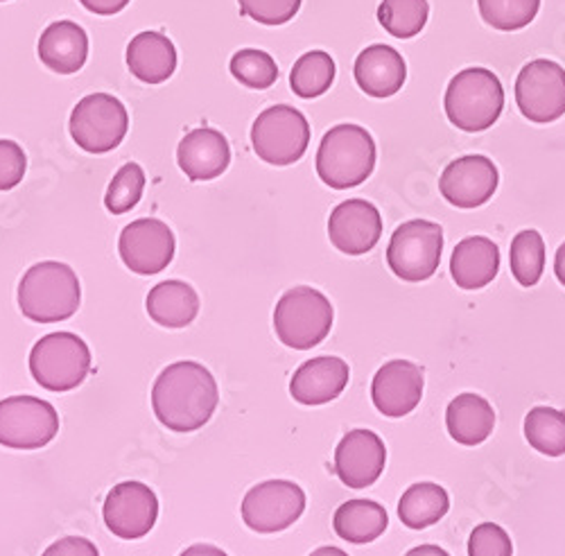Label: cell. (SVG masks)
<instances>
[{
  "instance_id": "cell-19",
  "label": "cell",
  "mask_w": 565,
  "mask_h": 556,
  "mask_svg": "<svg viewBox=\"0 0 565 556\" xmlns=\"http://www.w3.org/2000/svg\"><path fill=\"white\" fill-rule=\"evenodd\" d=\"M349 376V364L342 357H312L295 371L290 394L301 405H326L347 389Z\"/></svg>"
},
{
  "instance_id": "cell-26",
  "label": "cell",
  "mask_w": 565,
  "mask_h": 556,
  "mask_svg": "<svg viewBox=\"0 0 565 556\" xmlns=\"http://www.w3.org/2000/svg\"><path fill=\"white\" fill-rule=\"evenodd\" d=\"M146 308L159 327L185 329L200 312V297L183 281H166L150 290Z\"/></svg>"
},
{
  "instance_id": "cell-12",
  "label": "cell",
  "mask_w": 565,
  "mask_h": 556,
  "mask_svg": "<svg viewBox=\"0 0 565 556\" xmlns=\"http://www.w3.org/2000/svg\"><path fill=\"white\" fill-rule=\"evenodd\" d=\"M515 103L521 114L539 125L565 114V68L550 60H534L515 79Z\"/></svg>"
},
{
  "instance_id": "cell-8",
  "label": "cell",
  "mask_w": 565,
  "mask_h": 556,
  "mask_svg": "<svg viewBox=\"0 0 565 556\" xmlns=\"http://www.w3.org/2000/svg\"><path fill=\"white\" fill-rule=\"evenodd\" d=\"M252 146L258 159L286 168L297 163L310 146V125L306 116L288 105L265 109L252 127Z\"/></svg>"
},
{
  "instance_id": "cell-1",
  "label": "cell",
  "mask_w": 565,
  "mask_h": 556,
  "mask_svg": "<svg viewBox=\"0 0 565 556\" xmlns=\"http://www.w3.org/2000/svg\"><path fill=\"white\" fill-rule=\"evenodd\" d=\"M220 403L217 383L211 371L183 360L161 371L152 387V409L172 432H195L204 428Z\"/></svg>"
},
{
  "instance_id": "cell-4",
  "label": "cell",
  "mask_w": 565,
  "mask_h": 556,
  "mask_svg": "<svg viewBox=\"0 0 565 556\" xmlns=\"http://www.w3.org/2000/svg\"><path fill=\"white\" fill-rule=\"evenodd\" d=\"M448 120L468 133L493 127L504 109V88L489 68H466L457 73L444 98Z\"/></svg>"
},
{
  "instance_id": "cell-18",
  "label": "cell",
  "mask_w": 565,
  "mask_h": 556,
  "mask_svg": "<svg viewBox=\"0 0 565 556\" xmlns=\"http://www.w3.org/2000/svg\"><path fill=\"white\" fill-rule=\"evenodd\" d=\"M423 396V371L407 360H392L379 368L371 383V400L390 419L414 411Z\"/></svg>"
},
{
  "instance_id": "cell-33",
  "label": "cell",
  "mask_w": 565,
  "mask_h": 556,
  "mask_svg": "<svg viewBox=\"0 0 565 556\" xmlns=\"http://www.w3.org/2000/svg\"><path fill=\"white\" fill-rule=\"evenodd\" d=\"M478 8L487 25L500 32H515L536 19L541 0H478Z\"/></svg>"
},
{
  "instance_id": "cell-24",
  "label": "cell",
  "mask_w": 565,
  "mask_h": 556,
  "mask_svg": "<svg viewBox=\"0 0 565 556\" xmlns=\"http://www.w3.org/2000/svg\"><path fill=\"white\" fill-rule=\"evenodd\" d=\"M127 66L131 75L146 84H161L177 68L174 43L161 32H140L127 45Z\"/></svg>"
},
{
  "instance_id": "cell-22",
  "label": "cell",
  "mask_w": 565,
  "mask_h": 556,
  "mask_svg": "<svg viewBox=\"0 0 565 556\" xmlns=\"http://www.w3.org/2000/svg\"><path fill=\"white\" fill-rule=\"evenodd\" d=\"M500 271V249L484 236L463 238L450 258L452 281L461 290H482Z\"/></svg>"
},
{
  "instance_id": "cell-23",
  "label": "cell",
  "mask_w": 565,
  "mask_h": 556,
  "mask_svg": "<svg viewBox=\"0 0 565 556\" xmlns=\"http://www.w3.org/2000/svg\"><path fill=\"white\" fill-rule=\"evenodd\" d=\"M36 51L39 60L53 73L73 75L86 64L88 36L77 23L57 21L41 32Z\"/></svg>"
},
{
  "instance_id": "cell-38",
  "label": "cell",
  "mask_w": 565,
  "mask_h": 556,
  "mask_svg": "<svg viewBox=\"0 0 565 556\" xmlns=\"http://www.w3.org/2000/svg\"><path fill=\"white\" fill-rule=\"evenodd\" d=\"M28 159L19 143L0 141V191H12L25 177Z\"/></svg>"
},
{
  "instance_id": "cell-10",
  "label": "cell",
  "mask_w": 565,
  "mask_h": 556,
  "mask_svg": "<svg viewBox=\"0 0 565 556\" xmlns=\"http://www.w3.org/2000/svg\"><path fill=\"white\" fill-rule=\"evenodd\" d=\"M60 432V414L34 396H12L0 400V446L14 450H36L49 446Z\"/></svg>"
},
{
  "instance_id": "cell-27",
  "label": "cell",
  "mask_w": 565,
  "mask_h": 556,
  "mask_svg": "<svg viewBox=\"0 0 565 556\" xmlns=\"http://www.w3.org/2000/svg\"><path fill=\"white\" fill-rule=\"evenodd\" d=\"M390 525L385 506L373 500H349L333 518V527L340 538L353 545H366L381 538Z\"/></svg>"
},
{
  "instance_id": "cell-42",
  "label": "cell",
  "mask_w": 565,
  "mask_h": 556,
  "mask_svg": "<svg viewBox=\"0 0 565 556\" xmlns=\"http://www.w3.org/2000/svg\"><path fill=\"white\" fill-rule=\"evenodd\" d=\"M202 552H215V554H224V552H220V549H202V545H200V549H188V552H183V554H202Z\"/></svg>"
},
{
  "instance_id": "cell-28",
  "label": "cell",
  "mask_w": 565,
  "mask_h": 556,
  "mask_svg": "<svg viewBox=\"0 0 565 556\" xmlns=\"http://www.w3.org/2000/svg\"><path fill=\"white\" fill-rule=\"evenodd\" d=\"M450 509L448 491L435 482L409 487L398 502V518L407 530H428L437 525Z\"/></svg>"
},
{
  "instance_id": "cell-7",
  "label": "cell",
  "mask_w": 565,
  "mask_h": 556,
  "mask_svg": "<svg viewBox=\"0 0 565 556\" xmlns=\"http://www.w3.org/2000/svg\"><path fill=\"white\" fill-rule=\"evenodd\" d=\"M441 254V224L428 220H409L394 231L387 247V265L403 281L420 284L437 274Z\"/></svg>"
},
{
  "instance_id": "cell-30",
  "label": "cell",
  "mask_w": 565,
  "mask_h": 556,
  "mask_svg": "<svg viewBox=\"0 0 565 556\" xmlns=\"http://www.w3.org/2000/svg\"><path fill=\"white\" fill-rule=\"evenodd\" d=\"M525 439L545 457L565 455V411L554 407H534L525 416Z\"/></svg>"
},
{
  "instance_id": "cell-41",
  "label": "cell",
  "mask_w": 565,
  "mask_h": 556,
  "mask_svg": "<svg viewBox=\"0 0 565 556\" xmlns=\"http://www.w3.org/2000/svg\"><path fill=\"white\" fill-rule=\"evenodd\" d=\"M554 274L558 278V284L565 288V243L558 247L556 258H554Z\"/></svg>"
},
{
  "instance_id": "cell-40",
  "label": "cell",
  "mask_w": 565,
  "mask_h": 556,
  "mask_svg": "<svg viewBox=\"0 0 565 556\" xmlns=\"http://www.w3.org/2000/svg\"><path fill=\"white\" fill-rule=\"evenodd\" d=\"M79 3L93 12V14H100V17H114L118 12H122L129 0H79Z\"/></svg>"
},
{
  "instance_id": "cell-5",
  "label": "cell",
  "mask_w": 565,
  "mask_h": 556,
  "mask_svg": "<svg viewBox=\"0 0 565 556\" xmlns=\"http://www.w3.org/2000/svg\"><path fill=\"white\" fill-rule=\"evenodd\" d=\"M333 329V306L315 288H292L274 310L276 338L288 349L308 351L321 344Z\"/></svg>"
},
{
  "instance_id": "cell-31",
  "label": "cell",
  "mask_w": 565,
  "mask_h": 556,
  "mask_svg": "<svg viewBox=\"0 0 565 556\" xmlns=\"http://www.w3.org/2000/svg\"><path fill=\"white\" fill-rule=\"evenodd\" d=\"M509 263L513 278L523 288H534L541 281L545 269V240L541 238L539 231H521V234L511 240Z\"/></svg>"
},
{
  "instance_id": "cell-25",
  "label": "cell",
  "mask_w": 565,
  "mask_h": 556,
  "mask_svg": "<svg viewBox=\"0 0 565 556\" xmlns=\"http://www.w3.org/2000/svg\"><path fill=\"white\" fill-rule=\"evenodd\" d=\"M446 426L457 443L480 446L495 428V411L491 403L478 394H459L446 409Z\"/></svg>"
},
{
  "instance_id": "cell-35",
  "label": "cell",
  "mask_w": 565,
  "mask_h": 556,
  "mask_svg": "<svg viewBox=\"0 0 565 556\" xmlns=\"http://www.w3.org/2000/svg\"><path fill=\"white\" fill-rule=\"evenodd\" d=\"M231 75L249 88H269L278 79V66L271 55L256 49L238 51L231 57Z\"/></svg>"
},
{
  "instance_id": "cell-43",
  "label": "cell",
  "mask_w": 565,
  "mask_h": 556,
  "mask_svg": "<svg viewBox=\"0 0 565 556\" xmlns=\"http://www.w3.org/2000/svg\"><path fill=\"white\" fill-rule=\"evenodd\" d=\"M0 3H3V0H0Z\"/></svg>"
},
{
  "instance_id": "cell-39",
  "label": "cell",
  "mask_w": 565,
  "mask_h": 556,
  "mask_svg": "<svg viewBox=\"0 0 565 556\" xmlns=\"http://www.w3.org/2000/svg\"><path fill=\"white\" fill-rule=\"evenodd\" d=\"M55 554H88V556H98V547L93 545L86 538L79 536H66L57 541L53 547L45 549V556H55Z\"/></svg>"
},
{
  "instance_id": "cell-20",
  "label": "cell",
  "mask_w": 565,
  "mask_h": 556,
  "mask_svg": "<svg viewBox=\"0 0 565 556\" xmlns=\"http://www.w3.org/2000/svg\"><path fill=\"white\" fill-rule=\"evenodd\" d=\"M353 75L366 96L392 98L407 79V66L403 55L392 45L375 43L358 55Z\"/></svg>"
},
{
  "instance_id": "cell-14",
  "label": "cell",
  "mask_w": 565,
  "mask_h": 556,
  "mask_svg": "<svg viewBox=\"0 0 565 556\" xmlns=\"http://www.w3.org/2000/svg\"><path fill=\"white\" fill-rule=\"evenodd\" d=\"M118 252L127 269L138 276H154L174 258V234L166 222L136 220L122 228Z\"/></svg>"
},
{
  "instance_id": "cell-29",
  "label": "cell",
  "mask_w": 565,
  "mask_h": 556,
  "mask_svg": "<svg viewBox=\"0 0 565 556\" xmlns=\"http://www.w3.org/2000/svg\"><path fill=\"white\" fill-rule=\"evenodd\" d=\"M333 82H335V62L323 51L306 53L303 57L297 60L290 73V86L295 90V96L303 100L323 96V93L333 86Z\"/></svg>"
},
{
  "instance_id": "cell-11",
  "label": "cell",
  "mask_w": 565,
  "mask_h": 556,
  "mask_svg": "<svg viewBox=\"0 0 565 556\" xmlns=\"http://www.w3.org/2000/svg\"><path fill=\"white\" fill-rule=\"evenodd\" d=\"M243 521L258 534L292 527L306 512V493L290 480H269L254 487L243 500Z\"/></svg>"
},
{
  "instance_id": "cell-3",
  "label": "cell",
  "mask_w": 565,
  "mask_h": 556,
  "mask_svg": "<svg viewBox=\"0 0 565 556\" xmlns=\"http://www.w3.org/2000/svg\"><path fill=\"white\" fill-rule=\"evenodd\" d=\"M375 168L373 136L360 125H338L326 131L317 150V174L335 191L355 189Z\"/></svg>"
},
{
  "instance_id": "cell-32",
  "label": "cell",
  "mask_w": 565,
  "mask_h": 556,
  "mask_svg": "<svg viewBox=\"0 0 565 556\" xmlns=\"http://www.w3.org/2000/svg\"><path fill=\"white\" fill-rule=\"evenodd\" d=\"M428 0H383L379 8L381 25L396 39H412L428 23Z\"/></svg>"
},
{
  "instance_id": "cell-34",
  "label": "cell",
  "mask_w": 565,
  "mask_h": 556,
  "mask_svg": "<svg viewBox=\"0 0 565 556\" xmlns=\"http://www.w3.org/2000/svg\"><path fill=\"white\" fill-rule=\"evenodd\" d=\"M146 191V172L138 163H125L111 179L107 195H105V206L114 215H122L131 211L140 197H143Z\"/></svg>"
},
{
  "instance_id": "cell-36",
  "label": "cell",
  "mask_w": 565,
  "mask_h": 556,
  "mask_svg": "<svg viewBox=\"0 0 565 556\" xmlns=\"http://www.w3.org/2000/svg\"><path fill=\"white\" fill-rule=\"evenodd\" d=\"M241 12L260 25H282L297 17L303 0H238Z\"/></svg>"
},
{
  "instance_id": "cell-37",
  "label": "cell",
  "mask_w": 565,
  "mask_h": 556,
  "mask_svg": "<svg viewBox=\"0 0 565 556\" xmlns=\"http://www.w3.org/2000/svg\"><path fill=\"white\" fill-rule=\"evenodd\" d=\"M468 554L470 556H511L513 545L509 534L495 525V523H484L473 530L468 541Z\"/></svg>"
},
{
  "instance_id": "cell-6",
  "label": "cell",
  "mask_w": 565,
  "mask_h": 556,
  "mask_svg": "<svg viewBox=\"0 0 565 556\" xmlns=\"http://www.w3.org/2000/svg\"><path fill=\"white\" fill-rule=\"evenodd\" d=\"M32 378L49 392L79 387L90 371V351L75 333H51L30 351Z\"/></svg>"
},
{
  "instance_id": "cell-15",
  "label": "cell",
  "mask_w": 565,
  "mask_h": 556,
  "mask_svg": "<svg viewBox=\"0 0 565 556\" xmlns=\"http://www.w3.org/2000/svg\"><path fill=\"white\" fill-rule=\"evenodd\" d=\"M498 181V168L489 157L468 154L444 170L439 191L444 200L457 209H478L495 195Z\"/></svg>"
},
{
  "instance_id": "cell-2",
  "label": "cell",
  "mask_w": 565,
  "mask_h": 556,
  "mask_svg": "<svg viewBox=\"0 0 565 556\" xmlns=\"http://www.w3.org/2000/svg\"><path fill=\"white\" fill-rule=\"evenodd\" d=\"M79 301V278L66 263H39L23 274L19 284V308L36 323L71 319L77 312Z\"/></svg>"
},
{
  "instance_id": "cell-16",
  "label": "cell",
  "mask_w": 565,
  "mask_h": 556,
  "mask_svg": "<svg viewBox=\"0 0 565 556\" xmlns=\"http://www.w3.org/2000/svg\"><path fill=\"white\" fill-rule=\"evenodd\" d=\"M383 236L381 211L366 200L338 204L328 220V238L347 256H362L379 245Z\"/></svg>"
},
{
  "instance_id": "cell-21",
  "label": "cell",
  "mask_w": 565,
  "mask_h": 556,
  "mask_svg": "<svg viewBox=\"0 0 565 556\" xmlns=\"http://www.w3.org/2000/svg\"><path fill=\"white\" fill-rule=\"evenodd\" d=\"M177 161L181 172L191 181H211L228 168L231 148L222 131L209 127L193 129L179 143Z\"/></svg>"
},
{
  "instance_id": "cell-9",
  "label": "cell",
  "mask_w": 565,
  "mask_h": 556,
  "mask_svg": "<svg viewBox=\"0 0 565 556\" xmlns=\"http://www.w3.org/2000/svg\"><path fill=\"white\" fill-rule=\"evenodd\" d=\"M68 127L77 148L88 154H107L125 141L129 114L109 93H93L75 105Z\"/></svg>"
},
{
  "instance_id": "cell-17",
  "label": "cell",
  "mask_w": 565,
  "mask_h": 556,
  "mask_svg": "<svg viewBox=\"0 0 565 556\" xmlns=\"http://www.w3.org/2000/svg\"><path fill=\"white\" fill-rule=\"evenodd\" d=\"M387 463L385 441L371 430H351L335 450V473L349 489H366L381 480Z\"/></svg>"
},
{
  "instance_id": "cell-13",
  "label": "cell",
  "mask_w": 565,
  "mask_h": 556,
  "mask_svg": "<svg viewBox=\"0 0 565 556\" xmlns=\"http://www.w3.org/2000/svg\"><path fill=\"white\" fill-rule=\"evenodd\" d=\"M105 525L122 541H136L150 534L159 516L157 493L143 482H120L105 500Z\"/></svg>"
}]
</instances>
